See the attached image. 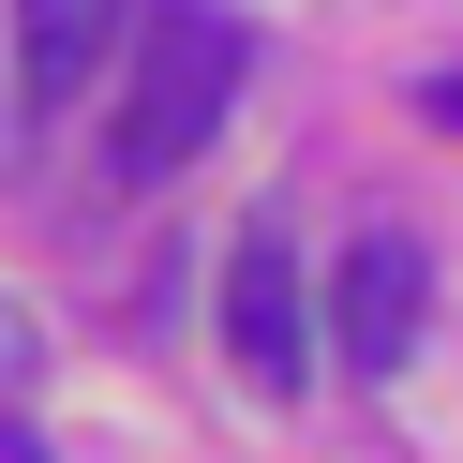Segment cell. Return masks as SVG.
<instances>
[{
    "label": "cell",
    "mask_w": 463,
    "mask_h": 463,
    "mask_svg": "<svg viewBox=\"0 0 463 463\" xmlns=\"http://www.w3.org/2000/svg\"><path fill=\"white\" fill-rule=\"evenodd\" d=\"M224 344H240L254 389H299L314 373V299H299V254L284 240H240V269H224Z\"/></svg>",
    "instance_id": "3"
},
{
    "label": "cell",
    "mask_w": 463,
    "mask_h": 463,
    "mask_svg": "<svg viewBox=\"0 0 463 463\" xmlns=\"http://www.w3.org/2000/svg\"><path fill=\"white\" fill-rule=\"evenodd\" d=\"M15 373H31V314L0 299V389H15Z\"/></svg>",
    "instance_id": "5"
},
{
    "label": "cell",
    "mask_w": 463,
    "mask_h": 463,
    "mask_svg": "<svg viewBox=\"0 0 463 463\" xmlns=\"http://www.w3.org/2000/svg\"><path fill=\"white\" fill-rule=\"evenodd\" d=\"M433 120H463V75H433Z\"/></svg>",
    "instance_id": "6"
},
{
    "label": "cell",
    "mask_w": 463,
    "mask_h": 463,
    "mask_svg": "<svg viewBox=\"0 0 463 463\" xmlns=\"http://www.w3.org/2000/svg\"><path fill=\"white\" fill-rule=\"evenodd\" d=\"M105 45H120V0H15V90H31V105L90 90Z\"/></svg>",
    "instance_id": "4"
},
{
    "label": "cell",
    "mask_w": 463,
    "mask_h": 463,
    "mask_svg": "<svg viewBox=\"0 0 463 463\" xmlns=\"http://www.w3.org/2000/svg\"><path fill=\"white\" fill-rule=\"evenodd\" d=\"M419 314H433V269H419V240H359V254H344V284H329V329H344V359H359V373H403V359H419Z\"/></svg>",
    "instance_id": "2"
},
{
    "label": "cell",
    "mask_w": 463,
    "mask_h": 463,
    "mask_svg": "<svg viewBox=\"0 0 463 463\" xmlns=\"http://www.w3.org/2000/svg\"><path fill=\"white\" fill-rule=\"evenodd\" d=\"M224 105H240V15L224 0H165L150 45H135V90H120V180H180L224 135Z\"/></svg>",
    "instance_id": "1"
}]
</instances>
